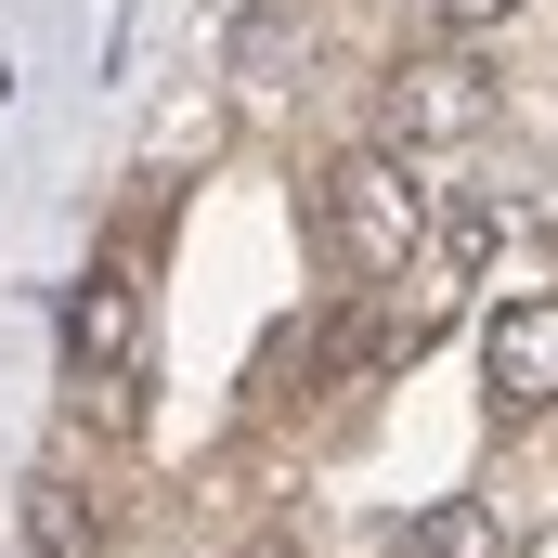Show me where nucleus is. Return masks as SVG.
I'll return each mask as SVG.
<instances>
[{
	"instance_id": "nucleus-3",
	"label": "nucleus",
	"mask_w": 558,
	"mask_h": 558,
	"mask_svg": "<svg viewBox=\"0 0 558 558\" xmlns=\"http://www.w3.org/2000/svg\"><path fill=\"white\" fill-rule=\"evenodd\" d=\"M481 377L507 416H546L558 403V286H520L494 325H481Z\"/></svg>"
},
{
	"instance_id": "nucleus-5",
	"label": "nucleus",
	"mask_w": 558,
	"mask_h": 558,
	"mask_svg": "<svg viewBox=\"0 0 558 558\" xmlns=\"http://www.w3.org/2000/svg\"><path fill=\"white\" fill-rule=\"evenodd\" d=\"M428 234H441V274H481V247H494V221H481V208H454V221H428ZM441 312H454V286H416V312H403V338H428ZM403 338H390V351H403Z\"/></svg>"
},
{
	"instance_id": "nucleus-1",
	"label": "nucleus",
	"mask_w": 558,
	"mask_h": 558,
	"mask_svg": "<svg viewBox=\"0 0 558 558\" xmlns=\"http://www.w3.org/2000/svg\"><path fill=\"white\" fill-rule=\"evenodd\" d=\"M428 182L390 156V143H364V156H338L325 169V247H338V274L351 286H390V274H416V247H428Z\"/></svg>"
},
{
	"instance_id": "nucleus-4",
	"label": "nucleus",
	"mask_w": 558,
	"mask_h": 558,
	"mask_svg": "<svg viewBox=\"0 0 558 558\" xmlns=\"http://www.w3.org/2000/svg\"><path fill=\"white\" fill-rule=\"evenodd\" d=\"M131 351H143V286H131V260H105V274L65 286V364L78 377H131Z\"/></svg>"
},
{
	"instance_id": "nucleus-8",
	"label": "nucleus",
	"mask_w": 558,
	"mask_h": 558,
	"mask_svg": "<svg viewBox=\"0 0 558 558\" xmlns=\"http://www.w3.org/2000/svg\"><path fill=\"white\" fill-rule=\"evenodd\" d=\"M428 13H441V26H454V39H481V26H507V13H520V0H428Z\"/></svg>"
},
{
	"instance_id": "nucleus-7",
	"label": "nucleus",
	"mask_w": 558,
	"mask_h": 558,
	"mask_svg": "<svg viewBox=\"0 0 558 558\" xmlns=\"http://www.w3.org/2000/svg\"><path fill=\"white\" fill-rule=\"evenodd\" d=\"M26 558H105L92 546V507L65 481H26Z\"/></svg>"
},
{
	"instance_id": "nucleus-6",
	"label": "nucleus",
	"mask_w": 558,
	"mask_h": 558,
	"mask_svg": "<svg viewBox=\"0 0 558 558\" xmlns=\"http://www.w3.org/2000/svg\"><path fill=\"white\" fill-rule=\"evenodd\" d=\"M403 558H494V507H468V494H441L403 520Z\"/></svg>"
},
{
	"instance_id": "nucleus-2",
	"label": "nucleus",
	"mask_w": 558,
	"mask_h": 558,
	"mask_svg": "<svg viewBox=\"0 0 558 558\" xmlns=\"http://www.w3.org/2000/svg\"><path fill=\"white\" fill-rule=\"evenodd\" d=\"M377 131H390V156H428V143H481V131H494V65H481L468 39H454V52H416V65L390 78Z\"/></svg>"
}]
</instances>
